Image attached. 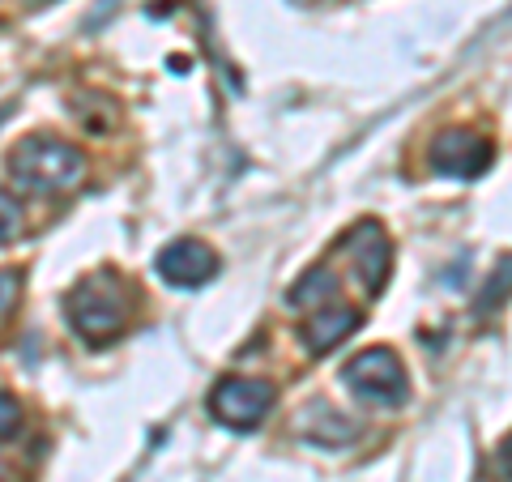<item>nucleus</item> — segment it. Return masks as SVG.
<instances>
[{"label": "nucleus", "mask_w": 512, "mask_h": 482, "mask_svg": "<svg viewBox=\"0 0 512 482\" xmlns=\"http://www.w3.org/2000/svg\"><path fill=\"white\" fill-rule=\"evenodd\" d=\"M508 291H512V256H504V261H500V273H491L487 291H483V299H478V316H487L495 303H504Z\"/></svg>", "instance_id": "9d476101"}, {"label": "nucleus", "mask_w": 512, "mask_h": 482, "mask_svg": "<svg viewBox=\"0 0 512 482\" xmlns=\"http://www.w3.org/2000/svg\"><path fill=\"white\" fill-rule=\"evenodd\" d=\"M359 329V312L355 308H316L308 320H303V329H299V337H303V346L312 350V355H325V350H333L342 342V337H350Z\"/></svg>", "instance_id": "6e6552de"}, {"label": "nucleus", "mask_w": 512, "mask_h": 482, "mask_svg": "<svg viewBox=\"0 0 512 482\" xmlns=\"http://www.w3.org/2000/svg\"><path fill=\"white\" fill-rule=\"evenodd\" d=\"M346 252H350V261H355L359 278L367 282V291L380 295L384 278H389V265H393V244H389V235H384L380 222H359V231L350 235Z\"/></svg>", "instance_id": "0eeeda50"}, {"label": "nucleus", "mask_w": 512, "mask_h": 482, "mask_svg": "<svg viewBox=\"0 0 512 482\" xmlns=\"http://www.w3.org/2000/svg\"><path fill=\"white\" fill-rule=\"evenodd\" d=\"M18 427H22V406H18V397L0 393V440H9Z\"/></svg>", "instance_id": "f8f14e48"}, {"label": "nucleus", "mask_w": 512, "mask_h": 482, "mask_svg": "<svg viewBox=\"0 0 512 482\" xmlns=\"http://www.w3.org/2000/svg\"><path fill=\"white\" fill-rule=\"evenodd\" d=\"M158 278L167 286H180V291H197L218 273V252L210 244H201V239H175L158 252Z\"/></svg>", "instance_id": "423d86ee"}, {"label": "nucleus", "mask_w": 512, "mask_h": 482, "mask_svg": "<svg viewBox=\"0 0 512 482\" xmlns=\"http://www.w3.org/2000/svg\"><path fill=\"white\" fill-rule=\"evenodd\" d=\"M342 380L350 384V393L359 401H372V406H402L410 397V384H406V367L393 350L372 346L355 355L342 367Z\"/></svg>", "instance_id": "7ed1b4c3"}, {"label": "nucleus", "mask_w": 512, "mask_h": 482, "mask_svg": "<svg viewBox=\"0 0 512 482\" xmlns=\"http://www.w3.org/2000/svg\"><path fill=\"white\" fill-rule=\"evenodd\" d=\"M274 401H278V389L269 380H222L210 393V414L222 427L248 431L274 410Z\"/></svg>", "instance_id": "20e7f679"}, {"label": "nucleus", "mask_w": 512, "mask_h": 482, "mask_svg": "<svg viewBox=\"0 0 512 482\" xmlns=\"http://www.w3.org/2000/svg\"><path fill=\"white\" fill-rule=\"evenodd\" d=\"M30 5H43V0H30Z\"/></svg>", "instance_id": "2eb2a0df"}, {"label": "nucleus", "mask_w": 512, "mask_h": 482, "mask_svg": "<svg viewBox=\"0 0 512 482\" xmlns=\"http://www.w3.org/2000/svg\"><path fill=\"white\" fill-rule=\"evenodd\" d=\"M22 295V278L13 269H0V320H5L13 312V303H18Z\"/></svg>", "instance_id": "ddd939ff"}, {"label": "nucleus", "mask_w": 512, "mask_h": 482, "mask_svg": "<svg viewBox=\"0 0 512 482\" xmlns=\"http://www.w3.org/2000/svg\"><path fill=\"white\" fill-rule=\"evenodd\" d=\"M338 291V282H333L329 269H312L308 278H303L295 291H291V303H299V308H325V299Z\"/></svg>", "instance_id": "1a4fd4ad"}, {"label": "nucleus", "mask_w": 512, "mask_h": 482, "mask_svg": "<svg viewBox=\"0 0 512 482\" xmlns=\"http://www.w3.org/2000/svg\"><path fill=\"white\" fill-rule=\"evenodd\" d=\"M500 470H504V478H512V444L500 453Z\"/></svg>", "instance_id": "4468645a"}, {"label": "nucleus", "mask_w": 512, "mask_h": 482, "mask_svg": "<svg viewBox=\"0 0 512 482\" xmlns=\"http://www.w3.org/2000/svg\"><path fill=\"white\" fill-rule=\"evenodd\" d=\"M18 231H22V205H18V197H13L9 188H0V248L13 244Z\"/></svg>", "instance_id": "9b49d317"}, {"label": "nucleus", "mask_w": 512, "mask_h": 482, "mask_svg": "<svg viewBox=\"0 0 512 482\" xmlns=\"http://www.w3.org/2000/svg\"><path fill=\"white\" fill-rule=\"evenodd\" d=\"M431 171L440 175H453V180H474L491 167V141H483L470 128H444V133L431 141V154H427Z\"/></svg>", "instance_id": "39448f33"}, {"label": "nucleus", "mask_w": 512, "mask_h": 482, "mask_svg": "<svg viewBox=\"0 0 512 482\" xmlns=\"http://www.w3.org/2000/svg\"><path fill=\"white\" fill-rule=\"evenodd\" d=\"M64 316H69L73 333L90 346H107L111 337H120L128 325V291L116 273H90L64 295Z\"/></svg>", "instance_id": "f257e3e1"}, {"label": "nucleus", "mask_w": 512, "mask_h": 482, "mask_svg": "<svg viewBox=\"0 0 512 482\" xmlns=\"http://www.w3.org/2000/svg\"><path fill=\"white\" fill-rule=\"evenodd\" d=\"M9 171L18 175L22 188L52 197V192H69L86 180V154L60 137L35 133V137L18 141V150L9 154Z\"/></svg>", "instance_id": "f03ea898"}]
</instances>
